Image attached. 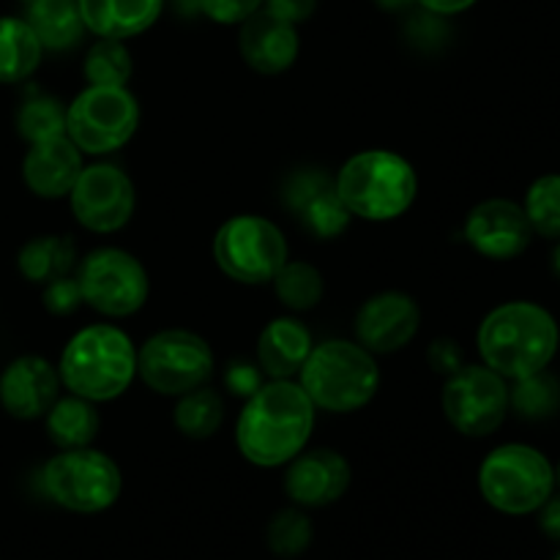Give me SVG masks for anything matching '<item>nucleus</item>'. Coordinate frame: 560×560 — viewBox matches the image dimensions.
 <instances>
[{
    "label": "nucleus",
    "instance_id": "obj_4",
    "mask_svg": "<svg viewBox=\"0 0 560 560\" xmlns=\"http://www.w3.org/2000/svg\"><path fill=\"white\" fill-rule=\"evenodd\" d=\"M334 186L350 217L366 222H392L402 217L419 195L413 164L381 148L350 156L334 178Z\"/></svg>",
    "mask_w": 560,
    "mask_h": 560
},
{
    "label": "nucleus",
    "instance_id": "obj_45",
    "mask_svg": "<svg viewBox=\"0 0 560 560\" xmlns=\"http://www.w3.org/2000/svg\"><path fill=\"white\" fill-rule=\"evenodd\" d=\"M556 560H560V552H558V556H556Z\"/></svg>",
    "mask_w": 560,
    "mask_h": 560
},
{
    "label": "nucleus",
    "instance_id": "obj_20",
    "mask_svg": "<svg viewBox=\"0 0 560 560\" xmlns=\"http://www.w3.org/2000/svg\"><path fill=\"white\" fill-rule=\"evenodd\" d=\"M80 173L82 151L66 135L31 145L22 162L25 186L44 200H58L69 195Z\"/></svg>",
    "mask_w": 560,
    "mask_h": 560
},
{
    "label": "nucleus",
    "instance_id": "obj_22",
    "mask_svg": "<svg viewBox=\"0 0 560 560\" xmlns=\"http://www.w3.org/2000/svg\"><path fill=\"white\" fill-rule=\"evenodd\" d=\"M85 31L98 38H131L162 16L164 0H77Z\"/></svg>",
    "mask_w": 560,
    "mask_h": 560
},
{
    "label": "nucleus",
    "instance_id": "obj_12",
    "mask_svg": "<svg viewBox=\"0 0 560 560\" xmlns=\"http://www.w3.org/2000/svg\"><path fill=\"white\" fill-rule=\"evenodd\" d=\"M443 413L448 424L468 438H487L509 413V386L490 366L465 364L446 377Z\"/></svg>",
    "mask_w": 560,
    "mask_h": 560
},
{
    "label": "nucleus",
    "instance_id": "obj_42",
    "mask_svg": "<svg viewBox=\"0 0 560 560\" xmlns=\"http://www.w3.org/2000/svg\"><path fill=\"white\" fill-rule=\"evenodd\" d=\"M552 271L560 277V244L556 246V252H552Z\"/></svg>",
    "mask_w": 560,
    "mask_h": 560
},
{
    "label": "nucleus",
    "instance_id": "obj_40",
    "mask_svg": "<svg viewBox=\"0 0 560 560\" xmlns=\"http://www.w3.org/2000/svg\"><path fill=\"white\" fill-rule=\"evenodd\" d=\"M416 3H419L424 11H430V14L452 16V14H459V11H468L476 0H416Z\"/></svg>",
    "mask_w": 560,
    "mask_h": 560
},
{
    "label": "nucleus",
    "instance_id": "obj_31",
    "mask_svg": "<svg viewBox=\"0 0 560 560\" xmlns=\"http://www.w3.org/2000/svg\"><path fill=\"white\" fill-rule=\"evenodd\" d=\"M509 408L523 419H550L560 408V383L545 370L514 381V388H509Z\"/></svg>",
    "mask_w": 560,
    "mask_h": 560
},
{
    "label": "nucleus",
    "instance_id": "obj_26",
    "mask_svg": "<svg viewBox=\"0 0 560 560\" xmlns=\"http://www.w3.org/2000/svg\"><path fill=\"white\" fill-rule=\"evenodd\" d=\"M47 432L49 441L63 452L91 446L98 432L96 402L77 397V394L55 399L52 408L47 410Z\"/></svg>",
    "mask_w": 560,
    "mask_h": 560
},
{
    "label": "nucleus",
    "instance_id": "obj_18",
    "mask_svg": "<svg viewBox=\"0 0 560 560\" xmlns=\"http://www.w3.org/2000/svg\"><path fill=\"white\" fill-rule=\"evenodd\" d=\"M284 206L317 238H337L350 222V211L339 200L334 178L320 170H299L284 184Z\"/></svg>",
    "mask_w": 560,
    "mask_h": 560
},
{
    "label": "nucleus",
    "instance_id": "obj_43",
    "mask_svg": "<svg viewBox=\"0 0 560 560\" xmlns=\"http://www.w3.org/2000/svg\"><path fill=\"white\" fill-rule=\"evenodd\" d=\"M556 485L560 487V465H558V470H556Z\"/></svg>",
    "mask_w": 560,
    "mask_h": 560
},
{
    "label": "nucleus",
    "instance_id": "obj_30",
    "mask_svg": "<svg viewBox=\"0 0 560 560\" xmlns=\"http://www.w3.org/2000/svg\"><path fill=\"white\" fill-rule=\"evenodd\" d=\"M131 52L120 38H98L85 55V80L91 85L126 88L131 80Z\"/></svg>",
    "mask_w": 560,
    "mask_h": 560
},
{
    "label": "nucleus",
    "instance_id": "obj_8",
    "mask_svg": "<svg viewBox=\"0 0 560 560\" xmlns=\"http://www.w3.org/2000/svg\"><path fill=\"white\" fill-rule=\"evenodd\" d=\"M140 126V104L126 88L88 85L66 107V137L82 153L102 156L124 148Z\"/></svg>",
    "mask_w": 560,
    "mask_h": 560
},
{
    "label": "nucleus",
    "instance_id": "obj_25",
    "mask_svg": "<svg viewBox=\"0 0 560 560\" xmlns=\"http://www.w3.org/2000/svg\"><path fill=\"white\" fill-rule=\"evenodd\" d=\"M77 260V246L69 235H38L31 238L16 255V268L33 284H47L71 273Z\"/></svg>",
    "mask_w": 560,
    "mask_h": 560
},
{
    "label": "nucleus",
    "instance_id": "obj_19",
    "mask_svg": "<svg viewBox=\"0 0 560 560\" xmlns=\"http://www.w3.org/2000/svg\"><path fill=\"white\" fill-rule=\"evenodd\" d=\"M238 47L249 69L271 77L282 74V71H288L295 63L301 38L295 25L260 9L249 20L241 22Z\"/></svg>",
    "mask_w": 560,
    "mask_h": 560
},
{
    "label": "nucleus",
    "instance_id": "obj_11",
    "mask_svg": "<svg viewBox=\"0 0 560 560\" xmlns=\"http://www.w3.org/2000/svg\"><path fill=\"white\" fill-rule=\"evenodd\" d=\"M77 279H80L85 304L107 317L135 315L151 293V282H148V271L142 268V262L115 246L91 252L82 260Z\"/></svg>",
    "mask_w": 560,
    "mask_h": 560
},
{
    "label": "nucleus",
    "instance_id": "obj_41",
    "mask_svg": "<svg viewBox=\"0 0 560 560\" xmlns=\"http://www.w3.org/2000/svg\"><path fill=\"white\" fill-rule=\"evenodd\" d=\"M410 3H416V0H377V5H381V9H388V11L408 9Z\"/></svg>",
    "mask_w": 560,
    "mask_h": 560
},
{
    "label": "nucleus",
    "instance_id": "obj_17",
    "mask_svg": "<svg viewBox=\"0 0 560 560\" xmlns=\"http://www.w3.org/2000/svg\"><path fill=\"white\" fill-rule=\"evenodd\" d=\"M60 375L42 355H20L0 372V408L20 421L47 416L58 399Z\"/></svg>",
    "mask_w": 560,
    "mask_h": 560
},
{
    "label": "nucleus",
    "instance_id": "obj_39",
    "mask_svg": "<svg viewBox=\"0 0 560 560\" xmlns=\"http://www.w3.org/2000/svg\"><path fill=\"white\" fill-rule=\"evenodd\" d=\"M539 528L545 530L547 539L560 541V498L550 495L539 509Z\"/></svg>",
    "mask_w": 560,
    "mask_h": 560
},
{
    "label": "nucleus",
    "instance_id": "obj_7",
    "mask_svg": "<svg viewBox=\"0 0 560 560\" xmlns=\"http://www.w3.org/2000/svg\"><path fill=\"white\" fill-rule=\"evenodd\" d=\"M120 470L113 457L96 448H66L42 470L44 495L74 514L107 512L120 495Z\"/></svg>",
    "mask_w": 560,
    "mask_h": 560
},
{
    "label": "nucleus",
    "instance_id": "obj_21",
    "mask_svg": "<svg viewBox=\"0 0 560 560\" xmlns=\"http://www.w3.org/2000/svg\"><path fill=\"white\" fill-rule=\"evenodd\" d=\"M312 334L295 317H277L257 339V364L271 381H290L299 375L312 353Z\"/></svg>",
    "mask_w": 560,
    "mask_h": 560
},
{
    "label": "nucleus",
    "instance_id": "obj_6",
    "mask_svg": "<svg viewBox=\"0 0 560 560\" xmlns=\"http://www.w3.org/2000/svg\"><path fill=\"white\" fill-rule=\"evenodd\" d=\"M556 487L550 459L525 443H506L487 454L479 468V490L492 509L512 517L539 512Z\"/></svg>",
    "mask_w": 560,
    "mask_h": 560
},
{
    "label": "nucleus",
    "instance_id": "obj_1",
    "mask_svg": "<svg viewBox=\"0 0 560 560\" xmlns=\"http://www.w3.org/2000/svg\"><path fill=\"white\" fill-rule=\"evenodd\" d=\"M312 430L315 405L301 383L271 381L246 399L235 427V443L257 468H279L304 452Z\"/></svg>",
    "mask_w": 560,
    "mask_h": 560
},
{
    "label": "nucleus",
    "instance_id": "obj_14",
    "mask_svg": "<svg viewBox=\"0 0 560 560\" xmlns=\"http://www.w3.org/2000/svg\"><path fill=\"white\" fill-rule=\"evenodd\" d=\"M465 238L490 260H514L534 238L525 208L512 200H485L465 219Z\"/></svg>",
    "mask_w": 560,
    "mask_h": 560
},
{
    "label": "nucleus",
    "instance_id": "obj_23",
    "mask_svg": "<svg viewBox=\"0 0 560 560\" xmlns=\"http://www.w3.org/2000/svg\"><path fill=\"white\" fill-rule=\"evenodd\" d=\"M27 25L33 27L44 49L63 52L71 49L85 33L77 0H33L27 3Z\"/></svg>",
    "mask_w": 560,
    "mask_h": 560
},
{
    "label": "nucleus",
    "instance_id": "obj_24",
    "mask_svg": "<svg viewBox=\"0 0 560 560\" xmlns=\"http://www.w3.org/2000/svg\"><path fill=\"white\" fill-rule=\"evenodd\" d=\"M44 47L27 20L0 16V82L14 85L27 80L42 63Z\"/></svg>",
    "mask_w": 560,
    "mask_h": 560
},
{
    "label": "nucleus",
    "instance_id": "obj_16",
    "mask_svg": "<svg viewBox=\"0 0 560 560\" xmlns=\"http://www.w3.org/2000/svg\"><path fill=\"white\" fill-rule=\"evenodd\" d=\"M284 474V492L295 506H331L348 492L350 465L334 448H312L290 459Z\"/></svg>",
    "mask_w": 560,
    "mask_h": 560
},
{
    "label": "nucleus",
    "instance_id": "obj_5",
    "mask_svg": "<svg viewBox=\"0 0 560 560\" xmlns=\"http://www.w3.org/2000/svg\"><path fill=\"white\" fill-rule=\"evenodd\" d=\"M301 388L315 408L328 413H353L381 388V370L375 355L355 342L328 339L312 348L310 359L301 366Z\"/></svg>",
    "mask_w": 560,
    "mask_h": 560
},
{
    "label": "nucleus",
    "instance_id": "obj_37",
    "mask_svg": "<svg viewBox=\"0 0 560 560\" xmlns=\"http://www.w3.org/2000/svg\"><path fill=\"white\" fill-rule=\"evenodd\" d=\"M224 383L235 397L249 399L262 386V370H257V364L252 361H233L224 372Z\"/></svg>",
    "mask_w": 560,
    "mask_h": 560
},
{
    "label": "nucleus",
    "instance_id": "obj_33",
    "mask_svg": "<svg viewBox=\"0 0 560 560\" xmlns=\"http://www.w3.org/2000/svg\"><path fill=\"white\" fill-rule=\"evenodd\" d=\"M312 545V523L301 509H282L268 523V547L279 558H299Z\"/></svg>",
    "mask_w": 560,
    "mask_h": 560
},
{
    "label": "nucleus",
    "instance_id": "obj_29",
    "mask_svg": "<svg viewBox=\"0 0 560 560\" xmlns=\"http://www.w3.org/2000/svg\"><path fill=\"white\" fill-rule=\"evenodd\" d=\"M16 131L25 142L36 145V142L55 140V137L66 135V109L60 107L58 98L47 96V93H33L22 102L16 109Z\"/></svg>",
    "mask_w": 560,
    "mask_h": 560
},
{
    "label": "nucleus",
    "instance_id": "obj_2",
    "mask_svg": "<svg viewBox=\"0 0 560 560\" xmlns=\"http://www.w3.org/2000/svg\"><path fill=\"white\" fill-rule=\"evenodd\" d=\"M558 323L545 306L509 301L485 317L479 328V353L485 366L503 381H523L545 370L558 353Z\"/></svg>",
    "mask_w": 560,
    "mask_h": 560
},
{
    "label": "nucleus",
    "instance_id": "obj_28",
    "mask_svg": "<svg viewBox=\"0 0 560 560\" xmlns=\"http://www.w3.org/2000/svg\"><path fill=\"white\" fill-rule=\"evenodd\" d=\"M273 290H277L279 301H282L288 310L306 312L315 310L323 301V293H326V282H323V273L317 271L310 262H284L277 271V277L271 279Z\"/></svg>",
    "mask_w": 560,
    "mask_h": 560
},
{
    "label": "nucleus",
    "instance_id": "obj_3",
    "mask_svg": "<svg viewBox=\"0 0 560 560\" xmlns=\"http://www.w3.org/2000/svg\"><path fill=\"white\" fill-rule=\"evenodd\" d=\"M60 383L91 402L118 399L137 375V350L120 328L98 323L77 331L60 355Z\"/></svg>",
    "mask_w": 560,
    "mask_h": 560
},
{
    "label": "nucleus",
    "instance_id": "obj_38",
    "mask_svg": "<svg viewBox=\"0 0 560 560\" xmlns=\"http://www.w3.org/2000/svg\"><path fill=\"white\" fill-rule=\"evenodd\" d=\"M262 9L268 14L279 16V20L290 22V25H299V22H306L317 9V0H262Z\"/></svg>",
    "mask_w": 560,
    "mask_h": 560
},
{
    "label": "nucleus",
    "instance_id": "obj_36",
    "mask_svg": "<svg viewBox=\"0 0 560 560\" xmlns=\"http://www.w3.org/2000/svg\"><path fill=\"white\" fill-rule=\"evenodd\" d=\"M427 364H430L432 372L443 377H452L454 372L465 366L463 348H459L454 339H435V342L427 348Z\"/></svg>",
    "mask_w": 560,
    "mask_h": 560
},
{
    "label": "nucleus",
    "instance_id": "obj_34",
    "mask_svg": "<svg viewBox=\"0 0 560 560\" xmlns=\"http://www.w3.org/2000/svg\"><path fill=\"white\" fill-rule=\"evenodd\" d=\"M80 304H85L82 299L80 279L77 277H58L52 282L44 284V310L55 317H66L77 310Z\"/></svg>",
    "mask_w": 560,
    "mask_h": 560
},
{
    "label": "nucleus",
    "instance_id": "obj_9",
    "mask_svg": "<svg viewBox=\"0 0 560 560\" xmlns=\"http://www.w3.org/2000/svg\"><path fill=\"white\" fill-rule=\"evenodd\" d=\"M137 375L162 397H184L213 375V350L200 334L167 328L137 350Z\"/></svg>",
    "mask_w": 560,
    "mask_h": 560
},
{
    "label": "nucleus",
    "instance_id": "obj_13",
    "mask_svg": "<svg viewBox=\"0 0 560 560\" xmlns=\"http://www.w3.org/2000/svg\"><path fill=\"white\" fill-rule=\"evenodd\" d=\"M71 213L91 233H118L135 213L137 195L129 175L115 164L82 167L69 191Z\"/></svg>",
    "mask_w": 560,
    "mask_h": 560
},
{
    "label": "nucleus",
    "instance_id": "obj_35",
    "mask_svg": "<svg viewBox=\"0 0 560 560\" xmlns=\"http://www.w3.org/2000/svg\"><path fill=\"white\" fill-rule=\"evenodd\" d=\"M197 5L219 25H241L262 9V0H197Z\"/></svg>",
    "mask_w": 560,
    "mask_h": 560
},
{
    "label": "nucleus",
    "instance_id": "obj_32",
    "mask_svg": "<svg viewBox=\"0 0 560 560\" xmlns=\"http://www.w3.org/2000/svg\"><path fill=\"white\" fill-rule=\"evenodd\" d=\"M523 208L534 233L560 238V175H541L534 180Z\"/></svg>",
    "mask_w": 560,
    "mask_h": 560
},
{
    "label": "nucleus",
    "instance_id": "obj_44",
    "mask_svg": "<svg viewBox=\"0 0 560 560\" xmlns=\"http://www.w3.org/2000/svg\"><path fill=\"white\" fill-rule=\"evenodd\" d=\"M22 3H33V0H22Z\"/></svg>",
    "mask_w": 560,
    "mask_h": 560
},
{
    "label": "nucleus",
    "instance_id": "obj_15",
    "mask_svg": "<svg viewBox=\"0 0 560 560\" xmlns=\"http://www.w3.org/2000/svg\"><path fill=\"white\" fill-rule=\"evenodd\" d=\"M419 304L399 290L372 295L355 315V337L372 355L402 350L419 334Z\"/></svg>",
    "mask_w": 560,
    "mask_h": 560
},
{
    "label": "nucleus",
    "instance_id": "obj_10",
    "mask_svg": "<svg viewBox=\"0 0 560 560\" xmlns=\"http://www.w3.org/2000/svg\"><path fill=\"white\" fill-rule=\"evenodd\" d=\"M282 230L262 217H233L213 235V260L224 277L241 284H266L288 262Z\"/></svg>",
    "mask_w": 560,
    "mask_h": 560
},
{
    "label": "nucleus",
    "instance_id": "obj_27",
    "mask_svg": "<svg viewBox=\"0 0 560 560\" xmlns=\"http://www.w3.org/2000/svg\"><path fill=\"white\" fill-rule=\"evenodd\" d=\"M222 421L224 402L213 388H195V392L184 394L175 405V427H178L180 435L191 438V441H206V438L217 435Z\"/></svg>",
    "mask_w": 560,
    "mask_h": 560
}]
</instances>
